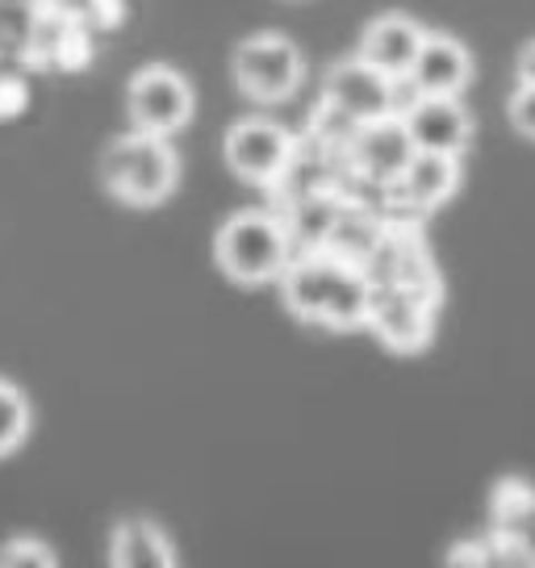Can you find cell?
Instances as JSON below:
<instances>
[{"instance_id":"obj_20","label":"cell","mask_w":535,"mask_h":568,"mask_svg":"<svg viewBox=\"0 0 535 568\" xmlns=\"http://www.w3.org/2000/svg\"><path fill=\"white\" fill-rule=\"evenodd\" d=\"M518 84H523V89H535V38L518 51Z\"/></svg>"},{"instance_id":"obj_15","label":"cell","mask_w":535,"mask_h":568,"mask_svg":"<svg viewBox=\"0 0 535 568\" xmlns=\"http://www.w3.org/2000/svg\"><path fill=\"white\" fill-rule=\"evenodd\" d=\"M489 518H494V539L535 556V489L527 480H502L489 497Z\"/></svg>"},{"instance_id":"obj_7","label":"cell","mask_w":535,"mask_h":568,"mask_svg":"<svg viewBox=\"0 0 535 568\" xmlns=\"http://www.w3.org/2000/svg\"><path fill=\"white\" fill-rule=\"evenodd\" d=\"M364 326H373V335L393 352H423L435 335V302L418 297L411 288L373 284V302H369Z\"/></svg>"},{"instance_id":"obj_12","label":"cell","mask_w":535,"mask_h":568,"mask_svg":"<svg viewBox=\"0 0 535 568\" xmlns=\"http://www.w3.org/2000/svg\"><path fill=\"white\" fill-rule=\"evenodd\" d=\"M406 80L414 97H461L473 80V59L452 34H427Z\"/></svg>"},{"instance_id":"obj_1","label":"cell","mask_w":535,"mask_h":568,"mask_svg":"<svg viewBox=\"0 0 535 568\" xmlns=\"http://www.w3.org/2000/svg\"><path fill=\"white\" fill-rule=\"evenodd\" d=\"M281 293L297 318L331 326V331H352V326L369 322L373 281L364 276V267L343 264L326 251H314V255H302L285 267Z\"/></svg>"},{"instance_id":"obj_11","label":"cell","mask_w":535,"mask_h":568,"mask_svg":"<svg viewBox=\"0 0 535 568\" xmlns=\"http://www.w3.org/2000/svg\"><path fill=\"white\" fill-rule=\"evenodd\" d=\"M423 38H427V30L414 18H406V13H385V18L369 21V30L360 38L356 59H364L369 68L390 75L393 84H397V80L411 75L414 59L423 51Z\"/></svg>"},{"instance_id":"obj_16","label":"cell","mask_w":535,"mask_h":568,"mask_svg":"<svg viewBox=\"0 0 535 568\" xmlns=\"http://www.w3.org/2000/svg\"><path fill=\"white\" fill-rule=\"evenodd\" d=\"M30 435V402L13 381H0V456L18 452Z\"/></svg>"},{"instance_id":"obj_9","label":"cell","mask_w":535,"mask_h":568,"mask_svg":"<svg viewBox=\"0 0 535 568\" xmlns=\"http://www.w3.org/2000/svg\"><path fill=\"white\" fill-rule=\"evenodd\" d=\"M397 84L390 75L373 71L364 59H347L326 75V101L340 109L352 125H369L381 118H393V101H397Z\"/></svg>"},{"instance_id":"obj_5","label":"cell","mask_w":535,"mask_h":568,"mask_svg":"<svg viewBox=\"0 0 535 568\" xmlns=\"http://www.w3.org/2000/svg\"><path fill=\"white\" fill-rule=\"evenodd\" d=\"M193 84L176 68H143L130 80V122L143 134L172 139L193 122Z\"/></svg>"},{"instance_id":"obj_6","label":"cell","mask_w":535,"mask_h":568,"mask_svg":"<svg viewBox=\"0 0 535 568\" xmlns=\"http://www.w3.org/2000/svg\"><path fill=\"white\" fill-rule=\"evenodd\" d=\"M293 160V134L268 118H243L226 134V163L248 184H272Z\"/></svg>"},{"instance_id":"obj_17","label":"cell","mask_w":535,"mask_h":568,"mask_svg":"<svg viewBox=\"0 0 535 568\" xmlns=\"http://www.w3.org/2000/svg\"><path fill=\"white\" fill-rule=\"evenodd\" d=\"M0 568H59V560L34 535H13L0 544Z\"/></svg>"},{"instance_id":"obj_13","label":"cell","mask_w":535,"mask_h":568,"mask_svg":"<svg viewBox=\"0 0 535 568\" xmlns=\"http://www.w3.org/2000/svg\"><path fill=\"white\" fill-rule=\"evenodd\" d=\"M456 184H461V160L414 151V160L406 163V172L393 180L385 193H390L393 201H402L406 210L423 213V210L444 205L447 196L456 193Z\"/></svg>"},{"instance_id":"obj_14","label":"cell","mask_w":535,"mask_h":568,"mask_svg":"<svg viewBox=\"0 0 535 568\" xmlns=\"http://www.w3.org/2000/svg\"><path fill=\"white\" fill-rule=\"evenodd\" d=\"M109 568H176V551L151 518H122L109 535Z\"/></svg>"},{"instance_id":"obj_19","label":"cell","mask_w":535,"mask_h":568,"mask_svg":"<svg viewBox=\"0 0 535 568\" xmlns=\"http://www.w3.org/2000/svg\"><path fill=\"white\" fill-rule=\"evenodd\" d=\"M511 125H515L523 139H535V89L518 84L511 97Z\"/></svg>"},{"instance_id":"obj_10","label":"cell","mask_w":535,"mask_h":568,"mask_svg":"<svg viewBox=\"0 0 535 568\" xmlns=\"http://www.w3.org/2000/svg\"><path fill=\"white\" fill-rule=\"evenodd\" d=\"M411 160H414V142L397 113H393V118H381V122L356 125V134H352V168H356L364 180L390 189L393 180L406 172Z\"/></svg>"},{"instance_id":"obj_3","label":"cell","mask_w":535,"mask_h":568,"mask_svg":"<svg viewBox=\"0 0 535 568\" xmlns=\"http://www.w3.org/2000/svg\"><path fill=\"white\" fill-rule=\"evenodd\" d=\"M101 180L122 205H160L176 193L180 160L168 139L130 130L113 139L101 155Z\"/></svg>"},{"instance_id":"obj_4","label":"cell","mask_w":535,"mask_h":568,"mask_svg":"<svg viewBox=\"0 0 535 568\" xmlns=\"http://www.w3.org/2000/svg\"><path fill=\"white\" fill-rule=\"evenodd\" d=\"M234 84L255 105H281L302 84V51L285 34H255L234 47Z\"/></svg>"},{"instance_id":"obj_18","label":"cell","mask_w":535,"mask_h":568,"mask_svg":"<svg viewBox=\"0 0 535 568\" xmlns=\"http://www.w3.org/2000/svg\"><path fill=\"white\" fill-rule=\"evenodd\" d=\"M444 568H489V539H456L444 556Z\"/></svg>"},{"instance_id":"obj_2","label":"cell","mask_w":535,"mask_h":568,"mask_svg":"<svg viewBox=\"0 0 535 568\" xmlns=\"http://www.w3.org/2000/svg\"><path fill=\"white\" fill-rule=\"evenodd\" d=\"M214 260L234 284L281 281L285 267L293 264V234L276 213L243 210L222 222L214 239Z\"/></svg>"},{"instance_id":"obj_8","label":"cell","mask_w":535,"mask_h":568,"mask_svg":"<svg viewBox=\"0 0 535 568\" xmlns=\"http://www.w3.org/2000/svg\"><path fill=\"white\" fill-rule=\"evenodd\" d=\"M406 134H411L414 151L423 155H452L461 160L473 139V118L461 105V97H414L406 113H397Z\"/></svg>"}]
</instances>
